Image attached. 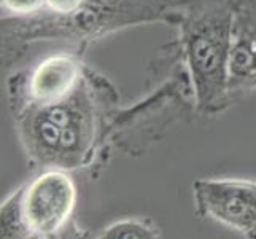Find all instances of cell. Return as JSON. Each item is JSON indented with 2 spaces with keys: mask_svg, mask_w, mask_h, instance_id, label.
I'll list each match as a JSON object with an SVG mask.
<instances>
[{
  "mask_svg": "<svg viewBox=\"0 0 256 239\" xmlns=\"http://www.w3.org/2000/svg\"><path fill=\"white\" fill-rule=\"evenodd\" d=\"M114 96L80 56L56 53L10 80L16 129L26 153L46 169L91 163L100 139L102 110Z\"/></svg>",
  "mask_w": 256,
  "mask_h": 239,
  "instance_id": "6da1fadb",
  "label": "cell"
},
{
  "mask_svg": "<svg viewBox=\"0 0 256 239\" xmlns=\"http://www.w3.org/2000/svg\"><path fill=\"white\" fill-rule=\"evenodd\" d=\"M29 239H91L90 234L78 226L74 220L62 226L58 231H52V233H45V234H34Z\"/></svg>",
  "mask_w": 256,
  "mask_h": 239,
  "instance_id": "52a82bcc",
  "label": "cell"
},
{
  "mask_svg": "<svg viewBox=\"0 0 256 239\" xmlns=\"http://www.w3.org/2000/svg\"><path fill=\"white\" fill-rule=\"evenodd\" d=\"M239 0H183L180 56L196 107L214 115L232 102L231 58Z\"/></svg>",
  "mask_w": 256,
  "mask_h": 239,
  "instance_id": "7a4b0ae2",
  "label": "cell"
},
{
  "mask_svg": "<svg viewBox=\"0 0 256 239\" xmlns=\"http://www.w3.org/2000/svg\"><path fill=\"white\" fill-rule=\"evenodd\" d=\"M231 94L256 88V0H239L231 58Z\"/></svg>",
  "mask_w": 256,
  "mask_h": 239,
  "instance_id": "5b68a950",
  "label": "cell"
},
{
  "mask_svg": "<svg viewBox=\"0 0 256 239\" xmlns=\"http://www.w3.org/2000/svg\"><path fill=\"white\" fill-rule=\"evenodd\" d=\"M97 239H158L154 229L144 220L126 218L110 225Z\"/></svg>",
  "mask_w": 256,
  "mask_h": 239,
  "instance_id": "8992f818",
  "label": "cell"
},
{
  "mask_svg": "<svg viewBox=\"0 0 256 239\" xmlns=\"http://www.w3.org/2000/svg\"><path fill=\"white\" fill-rule=\"evenodd\" d=\"M192 190L199 215L256 239V182L199 179Z\"/></svg>",
  "mask_w": 256,
  "mask_h": 239,
  "instance_id": "277c9868",
  "label": "cell"
},
{
  "mask_svg": "<svg viewBox=\"0 0 256 239\" xmlns=\"http://www.w3.org/2000/svg\"><path fill=\"white\" fill-rule=\"evenodd\" d=\"M75 201V183L66 171L43 172L2 204V239H29L58 231L72 220Z\"/></svg>",
  "mask_w": 256,
  "mask_h": 239,
  "instance_id": "3957f363",
  "label": "cell"
}]
</instances>
